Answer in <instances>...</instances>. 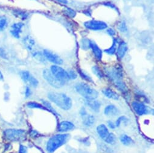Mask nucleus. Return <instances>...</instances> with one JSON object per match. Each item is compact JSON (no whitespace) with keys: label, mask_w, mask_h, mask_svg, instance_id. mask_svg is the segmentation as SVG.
Listing matches in <instances>:
<instances>
[{"label":"nucleus","mask_w":154,"mask_h":153,"mask_svg":"<svg viewBox=\"0 0 154 153\" xmlns=\"http://www.w3.org/2000/svg\"><path fill=\"white\" fill-rule=\"evenodd\" d=\"M106 73L108 77L119 90L123 93L127 92L126 85L122 80L123 74L121 66L117 65L113 68H108L106 69Z\"/></svg>","instance_id":"f257e3e1"},{"label":"nucleus","mask_w":154,"mask_h":153,"mask_svg":"<svg viewBox=\"0 0 154 153\" xmlns=\"http://www.w3.org/2000/svg\"><path fill=\"white\" fill-rule=\"evenodd\" d=\"M48 98L57 106L64 110H68L72 107L71 98L65 94L51 92L48 94Z\"/></svg>","instance_id":"f03ea898"},{"label":"nucleus","mask_w":154,"mask_h":153,"mask_svg":"<svg viewBox=\"0 0 154 153\" xmlns=\"http://www.w3.org/2000/svg\"><path fill=\"white\" fill-rule=\"evenodd\" d=\"M75 89L77 92L87 101L96 100L99 97L97 91L85 83H77L75 85Z\"/></svg>","instance_id":"7ed1b4c3"},{"label":"nucleus","mask_w":154,"mask_h":153,"mask_svg":"<svg viewBox=\"0 0 154 153\" xmlns=\"http://www.w3.org/2000/svg\"><path fill=\"white\" fill-rule=\"evenodd\" d=\"M69 138L68 134H59L51 137L47 142L46 149L50 153H53L58 148L65 144Z\"/></svg>","instance_id":"20e7f679"},{"label":"nucleus","mask_w":154,"mask_h":153,"mask_svg":"<svg viewBox=\"0 0 154 153\" xmlns=\"http://www.w3.org/2000/svg\"><path fill=\"white\" fill-rule=\"evenodd\" d=\"M97 131L99 136L106 143L114 144L116 142V137L113 133H109L108 129L104 124L99 125L97 127Z\"/></svg>","instance_id":"39448f33"},{"label":"nucleus","mask_w":154,"mask_h":153,"mask_svg":"<svg viewBox=\"0 0 154 153\" xmlns=\"http://www.w3.org/2000/svg\"><path fill=\"white\" fill-rule=\"evenodd\" d=\"M26 132L24 130L7 129L4 131L5 137L12 141H20L26 138Z\"/></svg>","instance_id":"423d86ee"},{"label":"nucleus","mask_w":154,"mask_h":153,"mask_svg":"<svg viewBox=\"0 0 154 153\" xmlns=\"http://www.w3.org/2000/svg\"><path fill=\"white\" fill-rule=\"evenodd\" d=\"M43 76L45 80L53 88H60L65 86L66 82L60 80L51 72L48 69H44L43 70Z\"/></svg>","instance_id":"0eeeda50"},{"label":"nucleus","mask_w":154,"mask_h":153,"mask_svg":"<svg viewBox=\"0 0 154 153\" xmlns=\"http://www.w3.org/2000/svg\"><path fill=\"white\" fill-rule=\"evenodd\" d=\"M50 71L56 78H57L60 80L66 82L70 79L68 73L63 68L59 67L57 65L51 66L50 68Z\"/></svg>","instance_id":"6e6552de"},{"label":"nucleus","mask_w":154,"mask_h":153,"mask_svg":"<svg viewBox=\"0 0 154 153\" xmlns=\"http://www.w3.org/2000/svg\"><path fill=\"white\" fill-rule=\"evenodd\" d=\"M84 26L91 30H102L107 28L108 25L105 22L100 21L91 20L84 23Z\"/></svg>","instance_id":"1a4fd4ad"},{"label":"nucleus","mask_w":154,"mask_h":153,"mask_svg":"<svg viewBox=\"0 0 154 153\" xmlns=\"http://www.w3.org/2000/svg\"><path fill=\"white\" fill-rule=\"evenodd\" d=\"M43 54L46 59L56 65L62 64L63 62V60L60 57L48 50H44Z\"/></svg>","instance_id":"9d476101"},{"label":"nucleus","mask_w":154,"mask_h":153,"mask_svg":"<svg viewBox=\"0 0 154 153\" xmlns=\"http://www.w3.org/2000/svg\"><path fill=\"white\" fill-rule=\"evenodd\" d=\"M132 107L135 113L139 116H141L148 113L149 108L142 103L138 101H134L132 103Z\"/></svg>","instance_id":"9b49d317"},{"label":"nucleus","mask_w":154,"mask_h":153,"mask_svg":"<svg viewBox=\"0 0 154 153\" xmlns=\"http://www.w3.org/2000/svg\"><path fill=\"white\" fill-rule=\"evenodd\" d=\"M74 128V125L69 121H62L57 126V131L60 132H66L72 130Z\"/></svg>","instance_id":"f8f14e48"},{"label":"nucleus","mask_w":154,"mask_h":153,"mask_svg":"<svg viewBox=\"0 0 154 153\" xmlns=\"http://www.w3.org/2000/svg\"><path fill=\"white\" fill-rule=\"evenodd\" d=\"M90 48L93 50L96 58L99 60H101L102 58V51L94 42L91 40H90Z\"/></svg>","instance_id":"ddd939ff"},{"label":"nucleus","mask_w":154,"mask_h":153,"mask_svg":"<svg viewBox=\"0 0 154 153\" xmlns=\"http://www.w3.org/2000/svg\"><path fill=\"white\" fill-rule=\"evenodd\" d=\"M128 49V46L127 44L124 42V41H122L119 43V45L117 48V56L119 58L121 59L126 54L127 51Z\"/></svg>","instance_id":"4468645a"},{"label":"nucleus","mask_w":154,"mask_h":153,"mask_svg":"<svg viewBox=\"0 0 154 153\" xmlns=\"http://www.w3.org/2000/svg\"><path fill=\"white\" fill-rule=\"evenodd\" d=\"M23 26H24L23 24L21 23V22L15 23V24H13V26H12L11 30V33L12 35L17 39L20 38V33H21Z\"/></svg>","instance_id":"2eb2a0df"},{"label":"nucleus","mask_w":154,"mask_h":153,"mask_svg":"<svg viewBox=\"0 0 154 153\" xmlns=\"http://www.w3.org/2000/svg\"><path fill=\"white\" fill-rule=\"evenodd\" d=\"M104 113L106 116H115L118 114L119 110H118V109L117 108V107H116L115 106L109 105L105 107Z\"/></svg>","instance_id":"dca6fc26"},{"label":"nucleus","mask_w":154,"mask_h":153,"mask_svg":"<svg viewBox=\"0 0 154 153\" xmlns=\"http://www.w3.org/2000/svg\"><path fill=\"white\" fill-rule=\"evenodd\" d=\"M103 94L105 95V97H106L108 98L114 100H117L119 99V95L112 90L109 88H105L102 90Z\"/></svg>","instance_id":"f3484780"},{"label":"nucleus","mask_w":154,"mask_h":153,"mask_svg":"<svg viewBox=\"0 0 154 153\" xmlns=\"http://www.w3.org/2000/svg\"><path fill=\"white\" fill-rule=\"evenodd\" d=\"M23 43L26 47L30 51H32L33 49V46L35 45V40L30 36H27L25 37L23 39Z\"/></svg>","instance_id":"a211bd4d"},{"label":"nucleus","mask_w":154,"mask_h":153,"mask_svg":"<svg viewBox=\"0 0 154 153\" xmlns=\"http://www.w3.org/2000/svg\"><path fill=\"white\" fill-rule=\"evenodd\" d=\"M87 103L88 106L94 112H99L100 108V103L98 101H96L95 100H90V101H87Z\"/></svg>","instance_id":"6ab92c4d"},{"label":"nucleus","mask_w":154,"mask_h":153,"mask_svg":"<svg viewBox=\"0 0 154 153\" xmlns=\"http://www.w3.org/2000/svg\"><path fill=\"white\" fill-rule=\"evenodd\" d=\"M83 116H84L83 123L85 125L90 127L94 124L95 119L93 116H92L91 115H87V113Z\"/></svg>","instance_id":"aec40b11"},{"label":"nucleus","mask_w":154,"mask_h":153,"mask_svg":"<svg viewBox=\"0 0 154 153\" xmlns=\"http://www.w3.org/2000/svg\"><path fill=\"white\" fill-rule=\"evenodd\" d=\"M118 42V40L117 39H113V43L112 46L108 48L105 50V52L106 54H108L109 55H114L116 52V50H117V43Z\"/></svg>","instance_id":"412c9836"},{"label":"nucleus","mask_w":154,"mask_h":153,"mask_svg":"<svg viewBox=\"0 0 154 153\" xmlns=\"http://www.w3.org/2000/svg\"><path fill=\"white\" fill-rule=\"evenodd\" d=\"M120 140L124 145L129 146L134 143L133 140L126 134H122L120 137Z\"/></svg>","instance_id":"4be33fe9"},{"label":"nucleus","mask_w":154,"mask_h":153,"mask_svg":"<svg viewBox=\"0 0 154 153\" xmlns=\"http://www.w3.org/2000/svg\"><path fill=\"white\" fill-rule=\"evenodd\" d=\"M27 107H30V108H32V109H42V110H48L44 106L39 104V103H37L36 102H29L27 104Z\"/></svg>","instance_id":"5701e85b"},{"label":"nucleus","mask_w":154,"mask_h":153,"mask_svg":"<svg viewBox=\"0 0 154 153\" xmlns=\"http://www.w3.org/2000/svg\"><path fill=\"white\" fill-rule=\"evenodd\" d=\"M33 56L34 58H35L38 61L45 63V57L44 55V54H42L41 52H35L33 54Z\"/></svg>","instance_id":"b1692460"},{"label":"nucleus","mask_w":154,"mask_h":153,"mask_svg":"<svg viewBox=\"0 0 154 153\" xmlns=\"http://www.w3.org/2000/svg\"><path fill=\"white\" fill-rule=\"evenodd\" d=\"M92 69H93L94 74L97 76V77H99L100 79H102L103 77V74L98 66H93Z\"/></svg>","instance_id":"393cba45"},{"label":"nucleus","mask_w":154,"mask_h":153,"mask_svg":"<svg viewBox=\"0 0 154 153\" xmlns=\"http://www.w3.org/2000/svg\"><path fill=\"white\" fill-rule=\"evenodd\" d=\"M8 26L7 18L5 16H0V31L3 30Z\"/></svg>","instance_id":"a878e982"},{"label":"nucleus","mask_w":154,"mask_h":153,"mask_svg":"<svg viewBox=\"0 0 154 153\" xmlns=\"http://www.w3.org/2000/svg\"><path fill=\"white\" fill-rule=\"evenodd\" d=\"M63 13L65 14V15L70 17V18H74L76 15V12L72 9L66 8L64 9Z\"/></svg>","instance_id":"bb28decb"},{"label":"nucleus","mask_w":154,"mask_h":153,"mask_svg":"<svg viewBox=\"0 0 154 153\" xmlns=\"http://www.w3.org/2000/svg\"><path fill=\"white\" fill-rule=\"evenodd\" d=\"M44 106L48 110V111L51 112L52 113H53L54 115L56 116H58V114L56 113V112L55 111V110L52 107V106H51V104L47 101H42Z\"/></svg>","instance_id":"cd10ccee"},{"label":"nucleus","mask_w":154,"mask_h":153,"mask_svg":"<svg viewBox=\"0 0 154 153\" xmlns=\"http://www.w3.org/2000/svg\"><path fill=\"white\" fill-rule=\"evenodd\" d=\"M21 78L25 82H29L30 78L31 77L32 75L30 74V73L29 71H23L21 73Z\"/></svg>","instance_id":"c85d7f7f"},{"label":"nucleus","mask_w":154,"mask_h":153,"mask_svg":"<svg viewBox=\"0 0 154 153\" xmlns=\"http://www.w3.org/2000/svg\"><path fill=\"white\" fill-rule=\"evenodd\" d=\"M117 28L122 33H126L127 32V27L125 22L124 21H122L120 23H119L118 24Z\"/></svg>","instance_id":"c756f323"},{"label":"nucleus","mask_w":154,"mask_h":153,"mask_svg":"<svg viewBox=\"0 0 154 153\" xmlns=\"http://www.w3.org/2000/svg\"><path fill=\"white\" fill-rule=\"evenodd\" d=\"M79 73L80 74V75L81 76V77L83 78L84 79H85V80L90 82H93V80L91 79V78L90 76L88 75H87L85 73H84L83 71H82L81 70H79Z\"/></svg>","instance_id":"7c9ffc66"},{"label":"nucleus","mask_w":154,"mask_h":153,"mask_svg":"<svg viewBox=\"0 0 154 153\" xmlns=\"http://www.w3.org/2000/svg\"><path fill=\"white\" fill-rule=\"evenodd\" d=\"M82 47L83 49H87L90 48V40L85 39L82 40Z\"/></svg>","instance_id":"2f4dec72"},{"label":"nucleus","mask_w":154,"mask_h":153,"mask_svg":"<svg viewBox=\"0 0 154 153\" xmlns=\"http://www.w3.org/2000/svg\"><path fill=\"white\" fill-rule=\"evenodd\" d=\"M127 118L125 116H121L119 118H118V119L116 121V127H119L120 125V124H122V122L126 121Z\"/></svg>","instance_id":"473e14b6"},{"label":"nucleus","mask_w":154,"mask_h":153,"mask_svg":"<svg viewBox=\"0 0 154 153\" xmlns=\"http://www.w3.org/2000/svg\"><path fill=\"white\" fill-rule=\"evenodd\" d=\"M68 75L69 76L70 79H75L77 78V74H75V72L73 70H69V72H68Z\"/></svg>","instance_id":"72a5a7b5"},{"label":"nucleus","mask_w":154,"mask_h":153,"mask_svg":"<svg viewBox=\"0 0 154 153\" xmlns=\"http://www.w3.org/2000/svg\"><path fill=\"white\" fill-rule=\"evenodd\" d=\"M103 5H105V6H108V7H109V8H111V9H114L115 10H116V11H117L118 12V9H117V8L113 4H112V3H109V2H107V3H103Z\"/></svg>","instance_id":"f704fd0d"},{"label":"nucleus","mask_w":154,"mask_h":153,"mask_svg":"<svg viewBox=\"0 0 154 153\" xmlns=\"http://www.w3.org/2000/svg\"><path fill=\"white\" fill-rule=\"evenodd\" d=\"M106 32H107V33H108V34H109V35H110L111 36H114L115 34H116V32H115V30H114V29H112V28H108L107 29V30H106Z\"/></svg>","instance_id":"c9c22d12"},{"label":"nucleus","mask_w":154,"mask_h":153,"mask_svg":"<svg viewBox=\"0 0 154 153\" xmlns=\"http://www.w3.org/2000/svg\"><path fill=\"white\" fill-rule=\"evenodd\" d=\"M25 95H26V97L27 98L29 97L31 95V90H30V88L28 86L26 87V91H25Z\"/></svg>","instance_id":"e433bc0d"},{"label":"nucleus","mask_w":154,"mask_h":153,"mask_svg":"<svg viewBox=\"0 0 154 153\" xmlns=\"http://www.w3.org/2000/svg\"><path fill=\"white\" fill-rule=\"evenodd\" d=\"M20 153H27V148L23 145H21L20 148Z\"/></svg>","instance_id":"4c0bfd02"},{"label":"nucleus","mask_w":154,"mask_h":153,"mask_svg":"<svg viewBox=\"0 0 154 153\" xmlns=\"http://www.w3.org/2000/svg\"><path fill=\"white\" fill-rule=\"evenodd\" d=\"M108 126L109 127V128L111 129H114L116 128V125L112 121H108Z\"/></svg>","instance_id":"58836bf2"},{"label":"nucleus","mask_w":154,"mask_h":153,"mask_svg":"<svg viewBox=\"0 0 154 153\" xmlns=\"http://www.w3.org/2000/svg\"><path fill=\"white\" fill-rule=\"evenodd\" d=\"M56 1L62 3V4H67L68 3V2L67 0H56Z\"/></svg>","instance_id":"ea45409f"},{"label":"nucleus","mask_w":154,"mask_h":153,"mask_svg":"<svg viewBox=\"0 0 154 153\" xmlns=\"http://www.w3.org/2000/svg\"><path fill=\"white\" fill-rule=\"evenodd\" d=\"M3 79V75L1 72V71H0V80H2Z\"/></svg>","instance_id":"a19ab883"}]
</instances>
